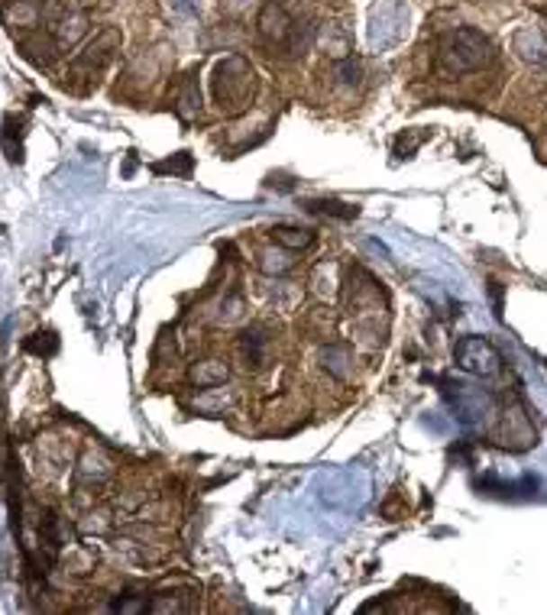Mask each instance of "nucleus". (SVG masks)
I'll use <instances>...</instances> for the list:
<instances>
[{
    "instance_id": "nucleus-1",
    "label": "nucleus",
    "mask_w": 547,
    "mask_h": 615,
    "mask_svg": "<svg viewBox=\"0 0 547 615\" xmlns=\"http://www.w3.org/2000/svg\"><path fill=\"white\" fill-rule=\"evenodd\" d=\"M256 68L243 56H227L224 62H218L214 78H211V94L214 104L220 107V113L237 117V113L250 111L253 97H256Z\"/></svg>"
},
{
    "instance_id": "nucleus-2",
    "label": "nucleus",
    "mask_w": 547,
    "mask_h": 615,
    "mask_svg": "<svg viewBox=\"0 0 547 615\" xmlns=\"http://www.w3.org/2000/svg\"><path fill=\"white\" fill-rule=\"evenodd\" d=\"M489 58H492L489 36H483L480 30H470V26L447 32L441 40V49H437V62H441L444 72H451V75L476 72V68H483Z\"/></svg>"
},
{
    "instance_id": "nucleus-3",
    "label": "nucleus",
    "mask_w": 547,
    "mask_h": 615,
    "mask_svg": "<svg viewBox=\"0 0 547 615\" xmlns=\"http://www.w3.org/2000/svg\"><path fill=\"white\" fill-rule=\"evenodd\" d=\"M259 36L269 42L273 49H285L289 56H295L298 52V23L289 16V10L282 7V4H275V0H269V4H263V10H259Z\"/></svg>"
},
{
    "instance_id": "nucleus-4",
    "label": "nucleus",
    "mask_w": 547,
    "mask_h": 615,
    "mask_svg": "<svg viewBox=\"0 0 547 615\" xmlns=\"http://www.w3.org/2000/svg\"><path fill=\"white\" fill-rule=\"evenodd\" d=\"M121 30H113V26H107V30H101L94 36V42H91L81 56L72 58V78H94L101 68H104L107 62H111V56L121 49Z\"/></svg>"
},
{
    "instance_id": "nucleus-5",
    "label": "nucleus",
    "mask_w": 547,
    "mask_h": 615,
    "mask_svg": "<svg viewBox=\"0 0 547 615\" xmlns=\"http://www.w3.org/2000/svg\"><path fill=\"white\" fill-rule=\"evenodd\" d=\"M457 363L463 366L467 372H476V376H492L499 372V353L492 347L489 340L483 337H467L457 343Z\"/></svg>"
},
{
    "instance_id": "nucleus-6",
    "label": "nucleus",
    "mask_w": 547,
    "mask_h": 615,
    "mask_svg": "<svg viewBox=\"0 0 547 615\" xmlns=\"http://www.w3.org/2000/svg\"><path fill=\"white\" fill-rule=\"evenodd\" d=\"M20 52H23L26 62H32L36 68H46V65H52V58H56L58 42L52 32H32L30 40L20 42Z\"/></svg>"
},
{
    "instance_id": "nucleus-7",
    "label": "nucleus",
    "mask_w": 547,
    "mask_h": 615,
    "mask_svg": "<svg viewBox=\"0 0 547 615\" xmlns=\"http://www.w3.org/2000/svg\"><path fill=\"white\" fill-rule=\"evenodd\" d=\"M85 32H88V13H85V10H68V13L58 16L56 26H52V36H56L58 49L75 46Z\"/></svg>"
},
{
    "instance_id": "nucleus-8",
    "label": "nucleus",
    "mask_w": 547,
    "mask_h": 615,
    "mask_svg": "<svg viewBox=\"0 0 547 615\" xmlns=\"http://www.w3.org/2000/svg\"><path fill=\"white\" fill-rule=\"evenodd\" d=\"M175 111H178V117H185V120L198 117V111H202V91H198V75L194 72H188L185 78H182V85H178Z\"/></svg>"
},
{
    "instance_id": "nucleus-9",
    "label": "nucleus",
    "mask_w": 547,
    "mask_h": 615,
    "mask_svg": "<svg viewBox=\"0 0 547 615\" xmlns=\"http://www.w3.org/2000/svg\"><path fill=\"white\" fill-rule=\"evenodd\" d=\"M516 52L534 65H547V40L538 30H522L516 36Z\"/></svg>"
},
{
    "instance_id": "nucleus-10",
    "label": "nucleus",
    "mask_w": 547,
    "mask_h": 615,
    "mask_svg": "<svg viewBox=\"0 0 547 615\" xmlns=\"http://www.w3.org/2000/svg\"><path fill=\"white\" fill-rule=\"evenodd\" d=\"M42 7L36 0H13L10 7H4V20L10 26H20V30H30V26H40Z\"/></svg>"
},
{
    "instance_id": "nucleus-11",
    "label": "nucleus",
    "mask_w": 547,
    "mask_h": 615,
    "mask_svg": "<svg viewBox=\"0 0 547 615\" xmlns=\"http://www.w3.org/2000/svg\"><path fill=\"white\" fill-rule=\"evenodd\" d=\"M227 376H230V370L220 360H202V363L192 366V382L198 388H218Z\"/></svg>"
},
{
    "instance_id": "nucleus-12",
    "label": "nucleus",
    "mask_w": 547,
    "mask_h": 615,
    "mask_svg": "<svg viewBox=\"0 0 547 615\" xmlns=\"http://www.w3.org/2000/svg\"><path fill=\"white\" fill-rule=\"evenodd\" d=\"M269 236H273L275 246H282V250H308L314 243V234L311 230H301V227H273L269 230Z\"/></svg>"
},
{
    "instance_id": "nucleus-13",
    "label": "nucleus",
    "mask_w": 547,
    "mask_h": 615,
    "mask_svg": "<svg viewBox=\"0 0 547 615\" xmlns=\"http://www.w3.org/2000/svg\"><path fill=\"white\" fill-rule=\"evenodd\" d=\"M266 347H269V337H266V331H263V327H247V331L240 334V350H243V356H247V366L263 363Z\"/></svg>"
},
{
    "instance_id": "nucleus-14",
    "label": "nucleus",
    "mask_w": 547,
    "mask_h": 615,
    "mask_svg": "<svg viewBox=\"0 0 547 615\" xmlns=\"http://www.w3.org/2000/svg\"><path fill=\"white\" fill-rule=\"evenodd\" d=\"M305 208L311 210V214H330V218H340V220H350L360 214L356 204H344V201H337V198H314V201H305Z\"/></svg>"
},
{
    "instance_id": "nucleus-15",
    "label": "nucleus",
    "mask_w": 547,
    "mask_h": 615,
    "mask_svg": "<svg viewBox=\"0 0 547 615\" xmlns=\"http://www.w3.org/2000/svg\"><path fill=\"white\" fill-rule=\"evenodd\" d=\"M259 269L263 272H269V275H285L291 269V259H289V250H263L259 253Z\"/></svg>"
},
{
    "instance_id": "nucleus-16",
    "label": "nucleus",
    "mask_w": 547,
    "mask_h": 615,
    "mask_svg": "<svg viewBox=\"0 0 547 615\" xmlns=\"http://www.w3.org/2000/svg\"><path fill=\"white\" fill-rule=\"evenodd\" d=\"M30 353H36V356H52L58 350V340H56V334L52 331H46V334H32L30 340L23 343Z\"/></svg>"
},
{
    "instance_id": "nucleus-17",
    "label": "nucleus",
    "mask_w": 547,
    "mask_h": 615,
    "mask_svg": "<svg viewBox=\"0 0 547 615\" xmlns=\"http://www.w3.org/2000/svg\"><path fill=\"white\" fill-rule=\"evenodd\" d=\"M156 172H172V175H188L192 172V156L188 153H175V159L169 162H156Z\"/></svg>"
},
{
    "instance_id": "nucleus-18",
    "label": "nucleus",
    "mask_w": 547,
    "mask_h": 615,
    "mask_svg": "<svg viewBox=\"0 0 547 615\" xmlns=\"http://www.w3.org/2000/svg\"><path fill=\"white\" fill-rule=\"evenodd\" d=\"M85 4H94V0H85Z\"/></svg>"
}]
</instances>
